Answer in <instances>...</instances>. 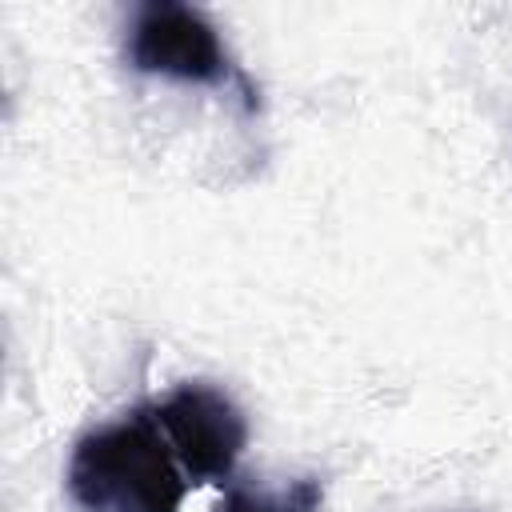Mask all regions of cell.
I'll list each match as a JSON object with an SVG mask.
<instances>
[{
  "mask_svg": "<svg viewBox=\"0 0 512 512\" xmlns=\"http://www.w3.org/2000/svg\"><path fill=\"white\" fill-rule=\"evenodd\" d=\"M124 64L140 76L176 84H248L220 40V28L192 4L148 0L132 8L124 32Z\"/></svg>",
  "mask_w": 512,
  "mask_h": 512,
  "instance_id": "cell-2",
  "label": "cell"
},
{
  "mask_svg": "<svg viewBox=\"0 0 512 512\" xmlns=\"http://www.w3.org/2000/svg\"><path fill=\"white\" fill-rule=\"evenodd\" d=\"M188 488L152 404L76 436L64 468L72 512H180Z\"/></svg>",
  "mask_w": 512,
  "mask_h": 512,
  "instance_id": "cell-1",
  "label": "cell"
},
{
  "mask_svg": "<svg viewBox=\"0 0 512 512\" xmlns=\"http://www.w3.org/2000/svg\"><path fill=\"white\" fill-rule=\"evenodd\" d=\"M152 416L192 484L232 480V468L248 444V420L224 388L208 380H184L152 400Z\"/></svg>",
  "mask_w": 512,
  "mask_h": 512,
  "instance_id": "cell-3",
  "label": "cell"
},
{
  "mask_svg": "<svg viewBox=\"0 0 512 512\" xmlns=\"http://www.w3.org/2000/svg\"><path fill=\"white\" fill-rule=\"evenodd\" d=\"M324 484L316 476H296L284 488H248L228 484L216 512H320Z\"/></svg>",
  "mask_w": 512,
  "mask_h": 512,
  "instance_id": "cell-4",
  "label": "cell"
}]
</instances>
